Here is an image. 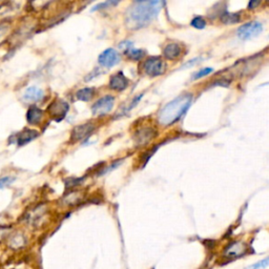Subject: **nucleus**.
Instances as JSON below:
<instances>
[{"mask_svg":"<svg viewBox=\"0 0 269 269\" xmlns=\"http://www.w3.org/2000/svg\"><path fill=\"white\" fill-rule=\"evenodd\" d=\"M43 97V91L37 86H29L23 93V100L26 102H38L42 100Z\"/></svg>","mask_w":269,"mask_h":269,"instance_id":"obj_10","label":"nucleus"},{"mask_svg":"<svg viewBox=\"0 0 269 269\" xmlns=\"http://www.w3.org/2000/svg\"><path fill=\"white\" fill-rule=\"evenodd\" d=\"M192 100L193 96L191 94H184L174 99L162 108L159 114V122L162 125H169L176 122L191 105Z\"/></svg>","mask_w":269,"mask_h":269,"instance_id":"obj_2","label":"nucleus"},{"mask_svg":"<svg viewBox=\"0 0 269 269\" xmlns=\"http://www.w3.org/2000/svg\"><path fill=\"white\" fill-rule=\"evenodd\" d=\"M144 72L151 77H157L160 76L165 71V63L163 62L162 59L158 57H152L147 59L143 65Z\"/></svg>","mask_w":269,"mask_h":269,"instance_id":"obj_4","label":"nucleus"},{"mask_svg":"<svg viewBox=\"0 0 269 269\" xmlns=\"http://www.w3.org/2000/svg\"><path fill=\"white\" fill-rule=\"evenodd\" d=\"M68 112V104L63 100L54 101L48 106V113L56 121H60Z\"/></svg>","mask_w":269,"mask_h":269,"instance_id":"obj_7","label":"nucleus"},{"mask_svg":"<svg viewBox=\"0 0 269 269\" xmlns=\"http://www.w3.org/2000/svg\"><path fill=\"white\" fill-rule=\"evenodd\" d=\"M9 227L7 226H0V243H1L4 239L8 236Z\"/></svg>","mask_w":269,"mask_h":269,"instance_id":"obj_25","label":"nucleus"},{"mask_svg":"<svg viewBox=\"0 0 269 269\" xmlns=\"http://www.w3.org/2000/svg\"><path fill=\"white\" fill-rule=\"evenodd\" d=\"M260 3H261L260 1H251V2H249V4H248V7L249 8H255L257 5H259Z\"/></svg>","mask_w":269,"mask_h":269,"instance_id":"obj_27","label":"nucleus"},{"mask_svg":"<svg viewBox=\"0 0 269 269\" xmlns=\"http://www.w3.org/2000/svg\"><path fill=\"white\" fill-rule=\"evenodd\" d=\"M162 5V1H136L127 12V23L134 28L145 26L160 13Z\"/></svg>","mask_w":269,"mask_h":269,"instance_id":"obj_1","label":"nucleus"},{"mask_svg":"<svg viewBox=\"0 0 269 269\" xmlns=\"http://www.w3.org/2000/svg\"><path fill=\"white\" fill-rule=\"evenodd\" d=\"M268 262H269L268 261V258H265L264 260L259 261L258 263L254 264V265H251V266H248L245 269H264V268H266L268 266Z\"/></svg>","mask_w":269,"mask_h":269,"instance_id":"obj_24","label":"nucleus"},{"mask_svg":"<svg viewBox=\"0 0 269 269\" xmlns=\"http://www.w3.org/2000/svg\"><path fill=\"white\" fill-rule=\"evenodd\" d=\"M25 245H26V239L20 233H16L7 238V246L11 249H14V251L21 249Z\"/></svg>","mask_w":269,"mask_h":269,"instance_id":"obj_14","label":"nucleus"},{"mask_svg":"<svg viewBox=\"0 0 269 269\" xmlns=\"http://www.w3.org/2000/svg\"><path fill=\"white\" fill-rule=\"evenodd\" d=\"M145 55V52L143 49H139V48H131L127 49V56L133 59V60H140Z\"/></svg>","mask_w":269,"mask_h":269,"instance_id":"obj_19","label":"nucleus"},{"mask_svg":"<svg viewBox=\"0 0 269 269\" xmlns=\"http://www.w3.org/2000/svg\"><path fill=\"white\" fill-rule=\"evenodd\" d=\"M155 134H156V132L154 131L153 128H149V127L141 128L135 134V140L138 144L143 145L151 140V139L155 136Z\"/></svg>","mask_w":269,"mask_h":269,"instance_id":"obj_13","label":"nucleus"},{"mask_svg":"<svg viewBox=\"0 0 269 269\" xmlns=\"http://www.w3.org/2000/svg\"><path fill=\"white\" fill-rule=\"evenodd\" d=\"M220 18H221V21L225 24H234V23H238L241 20V16L238 13L224 12Z\"/></svg>","mask_w":269,"mask_h":269,"instance_id":"obj_17","label":"nucleus"},{"mask_svg":"<svg viewBox=\"0 0 269 269\" xmlns=\"http://www.w3.org/2000/svg\"><path fill=\"white\" fill-rule=\"evenodd\" d=\"M262 31H263V24L261 22L251 21L239 27L237 34L239 38L242 39V40H247V39L257 37L259 34H261Z\"/></svg>","mask_w":269,"mask_h":269,"instance_id":"obj_3","label":"nucleus"},{"mask_svg":"<svg viewBox=\"0 0 269 269\" xmlns=\"http://www.w3.org/2000/svg\"><path fill=\"white\" fill-rule=\"evenodd\" d=\"M94 129H95V126L92 123L78 125L72 131V140L73 141L83 140V139L87 138L94 132Z\"/></svg>","mask_w":269,"mask_h":269,"instance_id":"obj_9","label":"nucleus"},{"mask_svg":"<svg viewBox=\"0 0 269 269\" xmlns=\"http://www.w3.org/2000/svg\"><path fill=\"white\" fill-rule=\"evenodd\" d=\"M15 181V178L11 176H5L0 178V189H3L5 187H8Z\"/></svg>","mask_w":269,"mask_h":269,"instance_id":"obj_22","label":"nucleus"},{"mask_svg":"<svg viewBox=\"0 0 269 269\" xmlns=\"http://www.w3.org/2000/svg\"><path fill=\"white\" fill-rule=\"evenodd\" d=\"M42 116L43 112L40 108L37 106H31L26 113V120L29 124L36 125L38 123H40V121L42 120Z\"/></svg>","mask_w":269,"mask_h":269,"instance_id":"obj_15","label":"nucleus"},{"mask_svg":"<svg viewBox=\"0 0 269 269\" xmlns=\"http://www.w3.org/2000/svg\"><path fill=\"white\" fill-rule=\"evenodd\" d=\"M213 72H214V69H213L212 67H204V68L200 69V71H199V72H197V73L194 75L193 79H194V80H198V79H201V78L207 76L208 74H211V73H213Z\"/></svg>","mask_w":269,"mask_h":269,"instance_id":"obj_21","label":"nucleus"},{"mask_svg":"<svg viewBox=\"0 0 269 269\" xmlns=\"http://www.w3.org/2000/svg\"><path fill=\"white\" fill-rule=\"evenodd\" d=\"M93 96H94V89L89 87L82 88L80 91H78L76 94V97L81 101H89L93 98Z\"/></svg>","mask_w":269,"mask_h":269,"instance_id":"obj_18","label":"nucleus"},{"mask_svg":"<svg viewBox=\"0 0 269 269\" xmlns=\"http://www.w3.org/2000/svg\"><path fill=\"white\" fill-rule=\"evenodd\" d=\"M192 25L198 29H201V28H204L205 25H206V21L204 20V18L200 17V16H197L195 17L193 20H192Z\"/></svg>","mask_w":269,"mask_h":269,"instance_id":"obj_23","label":"nucleus"},{"mask_svg":"<svg viewBox=\"0 0 269 269\" xmlns=\"http://www.w3.org/2000/svg\"><path fill=\"white\" fill-rule=\"evenodd\" d=\"M118 2L117 1H106V2H103V3H99L98 5H96L92 11H97V9H100V8H103L105 6H111V4H117Z\"/></svg>","mask_w":269,"mask_h":269,"instance_id":"obj_26","label":"nucleus"},{"mask_svg":"<svg viewBox=\"0 0 269 269\" xmlns=\"http://www.w3.org/2000/svg\"><path fill=\"white\" fill-rule=\"evenodd\" d=\"M128 85V80L122 73L114 75L109 80V87L115 91H123Z\"/></svg>","mask_w":269,"mask_h":269,"instance_id":"obj_12","label":"nucleus"},{"mask_svg":"<svg viewBox=\"0 0 269 269\" xmlns=\"http://www.w3.org/2000/svg\"><path fill=\"white\" fill-rule=\"evenodd\" d=\"M114 103H115V99L112 96H105L101 99H99V100L92 107L93 115L102 116L109 113L114 107Z\"/></svg>","mask_w":269,"mask_h":269,"instance_id":"obj_5","label":"nucleus"},{"mask_svg":"<svg viewBox=\"0 0 269 269\" xmlns=\"http://www.w3.org/2000/svg\"><path fill=\"white\" fill-rule=\"evenodd\" d=\"M247 252V246L243 242H234L229 244L224 251V258L234 260V259L241 258Z\"/></svg>","mask_w":269,"mask_h":269,"instance_id":"obj_6","label":"nucleus"},{"mask_svg":"<svg viewBox=\"0 0 269 269\" xmlns=\"http://www.w3.org/2000/svg\"><path fill=\"white\" fill-rule=\"evenodd\" d=\"M180 54H181V47L177 43H169L164 48V56L167 59H171V60L180 56Z\"/></svg>","mask_w":269,"mask_h":269,"instance_id":"obj_16","label":"nucleus"},{"mask_svg":"<svg viewBox=\"0 0 269 269\" xmlns=\"http://www.w3.org/2000/svg\"><path fill=\"white\" fill-rule=\"evenodd\" d=\"M120 61V55L114 48H107L99 56V63L105 67H112Z\"/></svg>","mask_w":269,"mask_h":269,"instance_id":"obj_8","label":"nucleus"},{"mask_svg":"<svg viewBox=\"0 0 269 269\" xmlns=\"http://www.w3.org/2000/svg\"><path fill=\"white\" fill-rule=\"evenodd\" d=\"M9 29H11V26H9V24L7 22H3L0 24V44L3 43L7 37H8V33H9Z\"/></svg>","mask_w":269,"mask_h":269,"instance_id":"obj_20","label":"nucleus"},{"mask_svg":"<svg viewBox=\"0 0 269 269\" xmlns=\"http://www.w3.org/2000/svg\"><path fill=\"white\" fill-rule=\"evenodd\" d=\"M39 136V133L37 131H34V129H29V128H25L23 131L17 136L16 142L18 145H25L27 143H29L31 141L35 140V139Z\"/></svg>","mask_w":269,"mask_h":269,"instance_id":"obj_11","label":"nucleus"}]
</instances>
